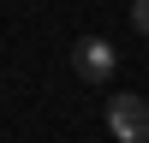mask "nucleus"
Returning <instances> with one entry per match:
<instances>
[{"mask_svg": "<svg viewBox=\"0 0 149 143\" xmlns=\"http://www.w3.org/2000/svg\"><path fill=\"white\" fill-rule=\"evenodd\" d=\"M107 131H113V143H149V101L143 95H113L107 101Z\"/></svg>", "mask_w": 149, "mask_h": 143, "instance_id": "1", "label": "nucleus"}, {"mask_svg": "<svg viewBox=\"0 0 149 143\" xmlns=\"http://www.w3.org/2000/svg\"><path fill=\"white\" fill-rule=\"evenodd\" d=\"M72 66H78L84 83H107V78H113V66H119V54H113V42H107V36H78Z\"/></svg>", "mask_w": 149, "mask_h": 143, "instance_id": "2", "label": "nucleus"}, {"mask_svg": "<svg viewBox=\"0 0 149 143\" xmlns=\"http://www.w3.org/2000/svg\"><path fill=\"white\" fill-rule=\"evenodd\" d=\"M131 30L149 36V0H131Z\"/></svg>", "mask_w": 149, "mask_h": 143, "instance_id": "3", "label": "nucleus"}]
</instances>
